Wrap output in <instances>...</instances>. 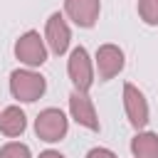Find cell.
Returning <instances> with one entry per match:
<instances>
[{
  "instance_id": "obj_6",
  "label": "cell",
  "mask_w": 158,
  "mask_h": 158,
  "mask_svg": "<svg viewBox=\"0 0 158 158\" xmlns=\"http://www.w3.org/2000/svg\"><path fill=\"white\" fill-rule=\"evenodd\" d=\"M69 111H72V118L89 128V131H99V118H96V109L91 104V99L86 96V91H72L69 94Z\"/></svg>"
},
{
  "instance_id": "obj_1",
  "label": "cell",
  "mask_w": 158,
  "mask_h": 158,
  "mask_svg": "<svg viewBox=\"0 0 158 158\" xmlns=\"http://www.w3.org/2000/svg\"><path fill=\"white\" fill-rule=\"evenodd\" d=\"M47 89V81L42 74L32 72V69H15L10 74V91L15 99L25 101V104H32L37 101Z\"/></svg>"
},
{
  "instance_id": "obj_11",
  "label": "cell",
  "mask_w": 158,
  "mask_h": 158,
  "mask_svg": "<svg viewBox=\"0 0 158 158\" xmlns=\"http://www.w3.org/2000/svg\"><path fill=\"white\" fill-rule=\"evenodd\" d=\"M131 153L136 158H158V136L151 131L136 133L131 141Z\"/></svg>"
},
{
  "instance_id": "obj_13",
  "label": "cell",
  "mask_w": 158,
  "mask_h": 158,
  "mask_svg": "<svg viewBox=\"0 0 158 158\" xmlns=\"http://www.w3.org/2000/svg\"><path fill=\"white\" fill-rule=\"evenodd\" d=\"M0 158H32L30 156V148L20 141H10L0 148Z\"/></svg>"
},
{
  "instance_id": "obj_5",
  "label": "cell",
  "mask_w": 158,
  "mask_h": 158,
  "mask_svg": "<svg viewBox=\"0 0 158 158\" xmlns=\"http://www.w3.org/2000/svg\"><path fill=\"white\" fill-rule=\"evenodd\" d=\"M123 109L133 128H143L148 123V101L133 84H123Z\"/></svg>"
},
{
  "instance_id": "obj_12",
  "label": "cell",
  "mask_w": 158,
  "mask_h": 158,
  "mask_svg": "<svg viewBox=\"0 0 158 158\" xmlns=\"http://www.w3.org/2000/svg\"><path fill=\"white\" fill-rule=\"evenodd\" d=\"M138 15L146 25H158V0H138Z\"/></svg>"
},
{
  "instance_id": "obj_15",
  "label": "cell",
  "mask_w": 158,
  "mask_h": 158,
  "mask_svg": "<svg viewBox=\"0 0 158 158\" xmlns=\"http://www.w3.org/2000/svg\"><path fill=\"white\" fill-rule=\"evenodd\" d=\"M40 158H64V156H62L59 151H42Z\"/></svg>"
},
{
  "instance_id": "obj_10",
  "label": "cell",
  "mask_w": 158,
  "mask_h": 158,
  "mask_svg": "<svg viewBox=\"0 0 158 158\" xmlns=\"http://www.w3.org/2000/svg\"><path fill=\"white\" fill-rule=\"evenodd\" d=\"M25 126H27V118H25L22 109L7 106V109L0 111V133L15 138V136H20V133L25 131Z\"/></svg>"
},
{
  "instance_id": "obj_8",
  "label": "cell",
  "mask_w": 158,
  "mask_h": 158,
  "mask_svg": "<svg viewBox=\"0 0 158 158\" xmlns=\"http://www.w3.org/2000/svg\"><path fill=\"white\" fill-rule=\"evenodd\" d=\"M99 0H64V12L77 27H94V22L99 20Z\"/></svg>"
},
{
  "instance_id": "obj_4",
  "label": "cell",
  "mask_w": 158,
  "mask_h": 158,
  "mask_svg": "<svg viewBox=\"0 0 158 158\" xmlns=\"http://www.w3.org/2000/svg\"><path fill=\"white\" fill-rule=\"evenodd\" d=\"M15 57L27 64V67H40L47 62V47H44V40L40 37V32L30 30L25 32L17 42H15Z\"/></svg>"
},
{
  "instance_id": "obj_7",
  "label": "cell",
  "mask_w": 158,
  "mask_h": 158,
  "mask_svg": "<svg viewBox=\"0 0 158 158\" xmlns=\"http://www.w3.org/2000/svg\"><path fill=\"white\" fill-rule=\"evenodd\" d=\"M96 69H99V79L109 81L114 79L121 69H123V52L116 44H101L96 49Z\"/></svg>"
},
{
  "instance_id": "obj_3",
  "label": "cell",
  "mask_w": 158,
  "mask_h": 158,
  "mask_svg": "<svg viewBox=\"0 0 158 158\" xmlns=\"http://www.w3.org/2000/svg\"><path fill=\"white\" fill-rule=\"evenodd\" d=\"M67 72H69V79H72L77 91H89V86L94 84V69H91L89 52L84 47H74L72 49L69 62H67Z\"/></svg>"
},
{
  "instance_id": "obj_2",
  "label": "cell",
  "mask_w": 158,
  "mask_h": 158,
  "mask_svg": "<svg viewBox=\"0 0 158 158\" xmlns=\"http://www.w3.org/2000/svg\"><path fill=\"white\" fill-rule=\"evenodd\" d=\"M67 128H69L67 116H64L59 109H44V111H40L37 118H35V133H37V138H42V141H47V143L62 141V138L67 136Z\"/></svg>"
},
{
  "instance_id": "obj_9",
  "label": "cell",
  "mask_w": 158,
  "mask_h": 158,
  "mask_svg": "<svg viewBox=\"0 0 158 158\" xmlns=\"http://www.w3.org/2000/svg\"><path fill=\"white\" fill-rule=\"evenodd\" d=\"M44 37H47V44H49V49H52L54 54H64V52L69 49L72 32H69V25H67V20H64L59 12H52V15H49Z\"/></svg>"
},
{
  "instance_id": "obj_14",
  "label": "cell",
  "mask_w": 158,
  "mask_h": 158,
  "mask_svg": "<svg viewBox=\"0 0 158 158\" xmlns=\"http://www.w3.org/2000/svg\"><path fill=\"white\" fill-rule=\"evenodd\" d=\"M86 158H116V153L109 151V148H91L86 153Z\"/></svg>"
}]
</instances>
